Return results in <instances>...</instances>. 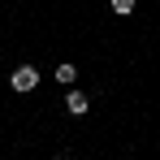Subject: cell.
Instances as JSON below:
<instances>
[{"label":"cell","instance_id":"cell-1","mask_svg":"<svg viewBox=\"0 0 160 160\" xmlns=\"http://www.w3.org/2000/svg\"><path fill=\"white\" fill-rule=\"evenodd\" d=\"M9 87H13V91H22V95L35 91V87H39V69H35V65H18V69H13V78H9Z\"/></svg>","mask_w":160,"mask_h":160},{"label":"cell","instance_id":"cell-2","mask_svg":"<svg viewBox=\"0 0 160 160\" xmlns=\"http://www.w3.org/2000/svg\"><path fill=\"white\" fill-rule=\"evenodd\" d=\"M65 108H69L74 117H82V112L91 108V100H87V91H74V87H69V91H65Z\"/></svg>","mask_w":160,"mask_h":160},{"label":"cell","instance_id":"cell-3","mask_svg":"<svg viewBox=\"0 0 160 160\" xmlns=\"http://www.w3.org/2000/svg\"><path fill=\"white\" fill-rule=\"evenodd\" d=\"M56 82H65V87L78 82V69H74V65H56Z\"/></svg>","mask_w":160,"mask_h":160},{"label":"cell","instance_id":"cell-4","mask_svg":"<svg viewBox=\"0 0 160 160\" xmlns=\"http://www.w3.org/2000/svg\"><path fill=\"white\" fill-rule=\"evenodd\" d=\"M108 4H112L117 18H130V13H134V0H108Z\"/></svg>","mask_w":160,"mask_h":160}]
</instances>
